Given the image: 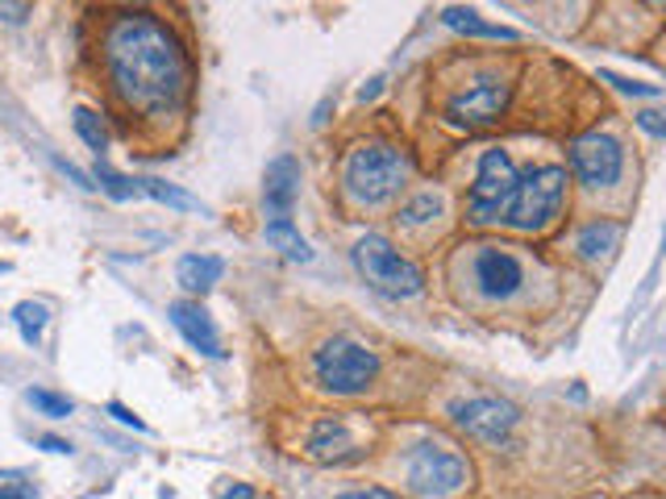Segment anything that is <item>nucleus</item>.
<instances>
[{"label":"nucleus","mask_w":666,"mask_h":499,"mask_svg":"<svg viewBox=\"0 0 666 499\" xmlns=\"http://www.w3.org/2000/svg\"><path fill=\"white\" fill-rule=\"evenodd\" d=\"M113 92L142 117H171L187 92V59L175 34L150 13H125L104 34Z\"/></svg>","instance_id":"1"},{"label":"nucleus","mask_w":666,"mask_h":499,"mask_svg":"<svg viewBox=\"0 0 666 499\" xmlns=\"http://www.w3.org/2000/svg\"><path fill=\"white\" fill-rule=\"evenodd\" d=\"M404 179H409V159L383 142L358 146L342 171V184L354 205H383L404 187Z\"/></svg>","instance_id":"2"},{"label":"nucleus","mask_w":666,"mask_h":499,"mask_svg":"<svg viewBox=\"0 0 666 499\" xmlns=\"http://www.w3.org/2000/svg\"><path fill=\"white\" fill-rule=\"evenodd\" d=\"M354 267L363 275V283L388 300H413L425 291V275L416 263H409L388 237H375L367 233L358 246H354Z\"/></svg>","instance_id":"3"},{"label":"nucleus","mask_w":666,"mask_h":499,"mask_svg":"<svg viewBox=\"0 0 666 499\" xmlns=\"http://www.w3.org/2000/svg\"><path fill=\"white\" fill-rule=\"evenodd\" d=\"M562 200H566V171L554 163L529 166L520 175L504 225H513L517 233H541L562 212Z\"/></svg>","instance_id":"4"},{"label":"nucleus","mask_w":666,"mask_h":499,"mask_svg":"<svg viewBox=\"0 0 666 499\" xmlns=\"http://www.w3.org/2000/svg\"><path fill=\"white\" fill-rule=\"evenodd\" d=\"M312 374L333 395H363L379 374V358L354 337H330L312 353Z\"/></svg>","instance_id":"5"},{"label":"nucleus","mask_w":666,"mask_h":499,"mask_svg":"<svg viewBox=\"0 0 666 499\" xmlns=\"http://www.w3.org/2000/svg\"><path fill=\"white\" fill-rule=\"evenodd\" d=\"M517 166L513 159L492 146V150H483V159H479V175L475 184H471V196H467V217L475 221V225H492V221H504L508 217V208H513V196H517Z\"/></svg>","instance_id":"6"},{"label":"nucleus","mask_w":666,"mask_h":499,"mask_svg":"<svg viewBox=\"0 0 666 499\" xmlns=\"http://www.w3.org/2000/svg\"><path fill=\"white\" fill-rule=\"evenodd\" d=\"M471 478V466L467 457L441 445V441H425L416 445L413 457H409V483H413L416 496L425 499H446V496H458Z\"/></svg>","instance_id":"7"},{"label":"nucleus","mask_w":666,"mask_h":499,"mask_svg":"<svg viewBox=\"0 0 666 499\" xmlns=\"http://www.w3.org/2000/svg\"><path fill=\"white\" fill-rule=\"evenodd\" d=\"M571 171L583 187H612L624 171V150L612 134H583L571 146Z\"/></svg>","instance_id":"8"},{"label":"nucleus","mask_w":666,"mask_h":499,"mask_svg":"<svg viewBox=\"0 0 666 499\" xmlns=\"http://www.w3.org/2000/svg\"><path fill=\"white\" fill-rule=\"evenodd\" d=\"M458 429H467L479 441H504V437L517 429V408L508 399H492V395H479V399H455L450 404Z\"/></svg>","instance_id":"9"},{"label":"nucleus","mask_w":666,"mask_h":499,"mask_svg":"<svg viewBox=\"0 0 666 499\" xmlns=\"http://www.w3.org/2000/svg\"><path fill=\"white\" fill-rule=\"evenodd\" d=\"M508 83L483 80L467 92H458L455 101L446 104V121L458 125V129H483V125H496L508 108Z\"/></svg>","instance_id":"10"},{"label":"nucleus","mask_w":666,"mask_h":499,"mask_svg":"<svg viewBox=\"0 0 666 499\" xmlns=\"http://www.w3.org/2000/svg\"><path fill=\"white\" fill-rule=\"evenodd\" d=\"M475 283L487 300H508V295H517L520 283H525V267H520L517 254L487 246L475 254Z\"/></svg>","instance_id":"11"},{"label":"nucleus","mask_w":666,"mask_h":499,"mask_svg":"<svg viewBox=\"0 0 666 499\" xmlns=\"http://www.w3.org/2000/svg\"><path fill=\"white\" fill-rule=\"evenodd\" d=\"M171 325L184 333V341L192 350H200L205 358H226L221 350V337H217V325H213V316H208L196 300H175L171 304Z\"/></svg>","instance_id":"12"},{"label":"nucleus","mask_w":666,"mask_h":499,"mask_svg":"<svg viewBox=\"0 0 666 499\" xmlns=\"http://www.w3.org/2000/svg\"><path fill=\"white\" fill-rule=\"evenodd\" d=\"M300 196V163L291 154H279L267 166V179H263V208H267L271 221H284L291 217V205Z\"/></svg>","instance_id":"13"},{"label":"nucleus","mask_w":666,"mask_h":499,"mask_svg":"<svg viewBox=\"0 0 666 499\" xmlns=\"http://www.w3.org/2000/svg\"><path fill=\"white\" fill-rule=\"evenodd\" d=\"M221 275H226V263L217 258V254H184L180 258V267H175V279H180V288L192 291V295H205L221 283Z\"/></svg>","instance_id":"14"},{"label":"nucleus","mask_w":666,"mask_h":499,"mask_svg":"<svg viewBox=\"0 0 666 499\" xmlns=\"http://www.w3.org/2000/svg\"><path fill=\"white\" fill-rule=\"evenodd\" d=\"M309 454L321 462H346L354 457V437L346 429V420H321L309 437Z\"/></svg>","instance_id":"15"},{"label":"nucleus","mask_w":666,"mask_h":499,"mask_svg":"<svg viewBox=\"0 0 666 499\" xmlns=\"http://www.w3.org/2000/svg\"><path fill=\"white\" fill-rule=\"evenodd\" d=\"M441 21H446L450 30H458V34H467V38H492V42H517V38H520L513 25H496V21H483V18L475 13V9H458V4L441 9Z\"/></svg>","instance_id":"16"},{"label":"nucleus","mask_w":666,"mask_h":499,"mask_svg":"<svg viewBox=\"0 0 666 499\" xmlns=\"http://www.w3.org/2000/svg\"><path fill=\"white\" fill-rule=\"evenodd\" d=\"M617 242H621V225H617V221H592V225L579 229L575 250H579L587 263H596L608 250H617Z\"/></svg>","instance_id":"17"},{"label":"nucleus","mask_w":666,"mask_h":499,"mask_svg":"<svg viewBox=\"0 0 666 499\" xmlns=\"http://www.w3.org/2000/svg\"><path fill=\"white\" fill-rule=\"evenodd\" d=\"M263 237H267V246H275L284 258H291V263H309L312 258L309 242L300 237V229L291 225V217H284V221H267Z\"/></svg>","instance_id":"18"},{"label":"nucleus","mask_w":666,"mask_h":499,"mask_svg":"<svg viewBox=\"0 0 666 499\" xmlns=\"http://www.w3.org/2000/svg\"><path fill=\"white\" fill-rule=\"evenodd\" d=\"M441 212H446V200H441L437 192H416L413 200L400 208V217H395V221H400L404 229H421V225H429V221H437Z\"/></svg>","instance_id":"19"},{"label":"nucleus","mask_w":666,"mask_h":499,"mask_svg":"<svg viewBox=\"0 0 666 499\" xmlns=\"http://www.w3.org/2000/svg\"><path fill=\"white\" fill-rule=\"evenodd\" d=\"M138 192L150 196V200H159V205H166V208H180V212H196V208H200L196 196H187V192H180L175 184H163V179H150V175L138 179Z\"/></svg>","instance_id":"20"},{"label":"nucleus","mask_w":666,"mask_h":499,"mask_svg":"<svg viewBox=\"0 0 666 499\" xmlns=\"http://www.w3.org/2000/svg\"><path fill=\"white\" fill-rule=\"evenodd\" d=\"M13 321H18V329H21V341H25V346H38L42 329H46V321H50V312H46V304L25 300V304L13 309Z\"/></svg>","instance_id":"21"},{"label":"nucleus","mask_w":666,"mask_h":499,"mask_svg":"<svg viewBox=\"0 0 666 499\" xmlns=\"http://www.w3.org/2000/svg\"><path fill=\"white\" fill-rule=\"evenodd\" d=\"M92 179H96V187H101V192H108L113 200H134V196H142V192H138V179H129V175H117L113 166H104V163H96Z\"/></svg>","instance_id":"22"},{"label":"nucleus","mask_w":666,"mask_h":499,"mask_svg":"<svg viewBox=\"0 0 666 499\" xmlns=\"http://www.w3.org/2000/svg\"><path fill=\"white\" fill-rule=\"evenodd\" d=\"M76 134L83 138L88 150H96V154L108 150V129H104V121L92 113V108H76Z\"/></svg>","instance_id":"23"},{"label":"nucleus","mask_w":666,"mask_h":499,"mask_svg":"<svg viewBox=\"0 0 666 499\" xmlns=\"http://www.w3.org/2000/svg\"><path fill=\"white\" fill-rule=\"evenodd\" d=\"M25 399H30V408H38V413L50 416V420H62V416H71V408H76L67 395H55V392H46V387H30Z\"/></svg>","instance_id":"24"},{"label":"nucleus","mask_w":666,"mask_h":499,"mask_svg":"<svg viewBox=\"0 0 666 499\" xmlns=\"http://www.w3.org/2000/svg\"><path fill=\"white\" fill-rule=\"evenodd\" d=\"M604 83H612L617 92H624V96H658V88L654 83H638V80H624V76H617V71H600Z\"/></svg>","instance_id":"25"},{"label":"nucleus","mask_w":666,"mask_h":499,"mask_svg":"<svg viewBox=\"0 0 666 499\" xmlns=\"http://www.w3.org/2000/svg\"><path fill=\"white\" fill-rule=\"evenodd\" d=\"M638 125H642L645 134H654V138H666V113L663 108H642V113H638Z\"/></svg>","instance_id":"26"},{"label":"nucleus","mask_w":666,"mask_h":499,"mask_svg":"<svg viewBox=\"0 0 666 499\" xmlns=\"http://www.w3.org/2000/svg\"><path fill=\"white\" fill-rule=\"evenodd\" d=\"M108 413L117 416V420H122V425H129V429H138V433H146V420H138V416L129 413V408H125V404H108Z\"/></svg>","instance_id":"27"},{"label":"nucleus","mask_w":666,"mask_h":499,"mask_svg":"<svg viewBox=\"0 0 666 499\" xmlns=\"http://www.w3.org/2000/svg\"><path fill=\"white\" fill-rule=\"evenodd\" d=\"M337 499H400L395 491H383V487H367V491H346V496Z\"/></svg>","instance_id":"28"},{"label":"nucleus","mask_w":666,"mask_h":499,"mask_svg":"<svg viewBox=\"0 0 666 499\" xmlns=\"http://www.w3.org/2000/svg\"><path fill=\"white\" fill-rule=\"evenodd\" d=\"M38 445L46 454H71V441H62V437H38Z\"/></svg>","instance_id":"29"},{"label":"nucleus","mask_w":666,"mask_h":499,"mask_svg":"<svg viewBox=\"0 0 666 499\" xmlns=\"http://www.w3.org/2000/svg\"><path fill=\"white\" fill-rule=\"evenodd\" d=\"M0 499H34V487H0Z\"/></svg>","instance_id":"30"},{"label":"nucleus","mask_w":666,"mask_h":499,"mask_svg":"<svg viewBox=\"0 0 666 499\" xmlns=\"http://www.w3.org/2000/svg\"><path fill=\"white\" fill-rule=\"evenodd\" d=\"M221 499H259V496L250 491L246 483H233V487H229V491H226V496H221Z\"/></svg>","instance_id":"31"},{"label":"nucleus","mask_w":666,"mask_h":499,"mask_svg":"<svg viewBox=\"0 0 666 499\" xmlns=\"http://www.w3.org/2000/svg\"><path fill=\"white\" fill-rule=\"evenodd\" d=\"M379 88H383V80H371L363 92H358V101H375V96H379Z\"/></svg>","instance_id":"32"},{"label":"nucleus","mask_w":666,"mask_h":499,"mask_svg":"<svg viewBox=\"0 0 666 499\" xmlns=\"http://www.w3.org/2000/svg\"><path fill=\"white\" fill-rule=\"evenodd\" d=\"M663 250H666V233H663Z\"/></svg>","instance_id":"33"}]
</instances>
